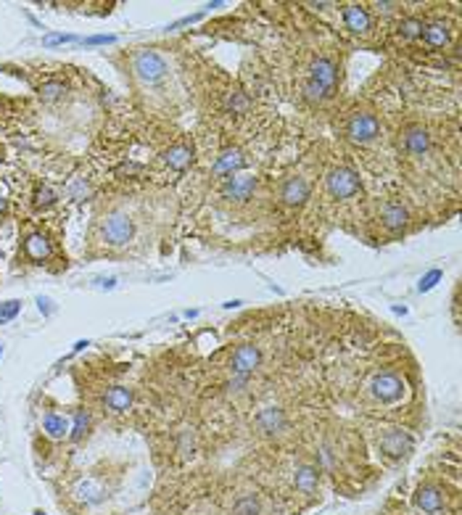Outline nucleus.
I'll return each mask as SVG.
<instances>
[{
  "mask_svg": "<svg viewBox=\"0 0 462 515\" xmlns=\"http://www.w3.org/2000/svg\"><path fill=\"white\" fill-rule=\"evenodd\" d=\"M132 233H135L132 220H130L124 211L108 214L101 225V238L106 246H117V249H119V246H127V243L132 240Z\"/></svg>",
  "mask_w": 462,
  "mask_h": 515,
  "instance_id": "1",
  "label": "nucleus"
},
{
  "mask_svg": "<svg viewBox=\"0 0 462 515\" xmlns=\"http://www.w3.org/2000/svg\"><path fill=\"white\" fill-rule=\"evenodd\" d=\"M370 394L380 404H394L404 396V380L396 373H378L370 380Z\"/></svg>",
  "mask_w": 462,
  "mask_h": 515,
  "instance_id": "2",
  "label": "nucleus"
},
{
  "mask_svg": "<svg viewBox=\"0 0 462 515\" xmlns=\"http://www.w3.org/2000/svg\"><path fill=\"white\" fill-rule=\"evenodd\" d=\"M325 185L333 198H351V196L360 193V177L349 167H336V170L327 172Z\"/></svg>",
  "mask_w": 462,
  "mask_h": 515,
  "instance_id": "3",
  "label": "nucleus"
},
{
  "mask_svg": "<svg viewBox=\"0 0 462 515\" xmlns=\"http://www.w3.org/2000/svg\"><path fill=\"white\" fill-rule=\"evenodd\" d=\"M378 133H380V122L373 114H367V111H357L351 119L346 122V135H349L351 143L365 146V143L376 140Z\"/></svg>",
  "mask_w": 462,
  "mask_h": 515,
  "instance_id": "4",
  "label": "nucleus"
},
{
  "mask_svg": "<svg viewBox=\"0 0 462 515\" xmlns=\"http://www.w3.org/2000/svg\"><path fill=\"white\" fill-rule=\"evenodd\" d=\"M132 69L143 82H159L167 74V61L156 51H137L132 58Z\"/></svg>",
  "mask_w": 462,
  "mask_h": 515,
  "instance_id": "5",
  "label": "nucleus"
},
{
  "mask_svg": "<svg viewBox=\"0 0 462 515\" xmlns=\"http://www.w3.org/2000/svg\"><path fill=\"white\" fill-rule=\"evenodd\" d=\"M412 446H415V439H412L404 428H391L380 436V449H383V455L391 457V460L407 457L412 452Z\"/></svg>",
  "mask_w": 462,
  "mask_h": 515,
  "instance_id": "6",
  "label": "nucleus"
},
{
  "mask_svg": "<svg viewBox=\"0 0 462 515\" xmlns=\"http://www.w3.org/2000/svg\"><path fill=\"white\" fill-rule=\"evenodd\" d=\"M259 362H262V352H259V346H254V343H243V346H238V349L233 352V357H230V367H233L235 376L249 378L259 367Z\"/></svg>",
  "mask_w": 462,
  "mask_h": 515,
  "instance_id": "7",
  "label": "nucleus"
},
{
  "mask_svg": "<svg viewBox=\"0 0 462 515\" xmlns=\"http://www.w3.org/2000/svg\"><path fill=\"white\" fill-rule=\"evenodd\" d=\"M309 80L317 82L320 87H325L327 93H333V90H336V80H338V67H336V61L327 58V56H317V58L312 61V67H309Z\"/></svg>",
  "mask_w": 462,
  "mask_h": 515,
  "instance_id": "8",
  "label": "nucleus"
},
{
  "mask_svg": "<svg viewBox=\"0 0 462 515\" xmlns=\"http://www.w3.org/2000/svg\"><path fill=\"white\" fill-rule=\"evenodd\" d=\"M254 190H257V177H254V174H233V177H227V183H224L222 196L227 201L243 204V201L251 198Z\"/></svg>",
  "mask_w": 462,
  "mask_h": 515,
  "instance_id": "9",
  "label": "nucleus"
},
{
  "mask_svg": "<svg viewBox=\"0 0 462 515\" xmlns=\"http://www.w3.org/2000/svg\"><path fill=\"white\" fill-rule=\"evenodd\" d=\"M343 24L354 34H367L373 30V14L365 5H346L343 8Z\"/></svg>",
  "mask_w": 462,
  "mask_h": 515,
  "instance_id": "10",
  "label": "nucleus"
},
{
  "mask_svg": "<svg viewBox=\"0 0 462 515\" xmlns=\"http://www.w3.org/2000/svg\"><path fill=\"white\" fill-rule=\"evenodd\" d=\"M420 40H423L426 48H444V45H449V40H452L449 24H446V21H430V24H423Z\"/></svg>",
  "mask_w": 462,
  "mask_h": 515,
  "instance_id": "11",
  "label": "nucleus"
},
{
  "mask_svg": "<svg viewBox=\"0 0 462 515\" xmlns=\"http://www.w3.org/2000/svg\"><path fill=\"white\" fill-rule=\"evenodd\" d=\"M280 198H283V204L286 206H301L307 204L309 198V183L304 180V177H291L286 185H283V190H280Z\"/></svg>",
  "mask_w": 462,
  "mask_h": 515,
  "instance_id": "12",
  "label": "nucleus"
},
{
  "mask_svg": "<svg viewBox=\"0 0 462 515\" xmlns=\"http://www.w3.org/2000/svg\"><path fill=\"white\" fill-rule=\"evenodd\" d=\"M415 505L428 515H436L441 507H444V494L439 486H420L417 494H415Z\"/></svg>",
  "mask_w": 462,
  "mask_h": 515,
  "instance_id": "13",
  "label": "nucleus"
},
{
  "mask_svg": "<svg viewBox=\"0 0 462 515\" xmlns=\"http://www.w3.org/2000/svg\"><path fill=\"white\" fill-rule=\"evenodd\" d=\"M240 167H243V154L238 148H227V151L217 156V161L211 167V174L214 177H233V172H238Z\"/></svg>",
  "mask_w": 462,
  "mask_h": 515,
  "instance_id": "14",
  "label": "nucleus"
},
{
  "mask_svg": "<svg viewBox=\"0 0 462 515\" xmlns=\"http://www.w3.org/2000/svg\"><path fill=\"white\" fill-rule=\"evenodd\" d=\"M74 497L80 499V502H85V505H95V502H101L106 497V489L101 486V481L80 479L74 483Z\"/></svg>",
  "mask_w": 462,
  "mask_h": 515,
  "instance_id": "15",
  "label": "nucleus"
},
{
  "mask_svg": "<svg viewBox=\"0 0 462 515\" xmlns=\"http://www.w3.org/2000/svg\"><path fill=\"white\" fill-rule=\"evenodd\" d=\"M430 148V135L428 130H423V127H410L407 133H404V151L412 156H423L428 154Z\"/></svg>",
  "mask_w": 462,
  "mask_h": 515,
  "instance_id": "16",
  "label": "nucleus"
},
{
  "mask_svg": "<svg viewBox=\"0 0 462 515\" xmlns=\"http://www.w3.org/2000/svg\"><path fill=\"white\" fill-rule=\"evenodd\" d=\"M24 254L32 259V262H37V264H43L45 259L51 257V240L45 238L43 233L27 236V240H24Z\"/></svg>",
  "mask_w": 462,
  "mask_h": 515,
  "instance_id": "17",
  "label": "nucleus"
},
{
  "mask_svg": "<svg viewBox=\"0 0 462 515\" xmlns=\"http://www.w3.org/2000/svg\"><path fill=\"white\" fill-rule=\"evenodd\" d=\"M190 161H193V148L188 143H177V146H172L170 151H164V164L170 170H185Z\"/></svg>",
  "mask_w": 462,
  "mask_h": 515,
  "instance_id": "18",
  "label": "nucleus"
},
{
  "mask_svg": "<svg viewBox=\"0 0 462 515\" xmlns=\"http://www.w3.org/2000/svg\"><path fill=\"white\" fill-rule=\"evenodd\" d=\"M380 217H383V225L396 233V230H404V225H407V220H410V211H407L402 204H386Z\"/></svg>",
  "mask_w": 462,
  "mask_h": 515,
  "instance_id": "19",
  "label": "nucleus"
},
{
  "mask_svg": "<svg viewBox=\"0 0 462 515\" xmlns=\"http://www.w3.org/2000/svg\"><path fill=\"white\" fill-rule=\"evenodd\" d=\"M43 431H45V436H48V439L58 442V439L69 436V420L64 417V415L45 412V417H43Z\"/></svg>",
  "mask_w": 462,
  "mask_h": 515,
  "instance_id": "20",
  "label": "nucleus"
},
{
  "mask_svg": "<svg viewBox=\"0 0 462 515\" xmlns=\"http://www.w3.org/2000/svg\"><path fill=\"white\" fill-rule=\"evenodd\" d=\"M257 426L264 433H277V431L286 426V415H283V410H277V407H267V410H262L257 415Z\"/></svg>",
  "mask_w": 462,
  "mask_h": 515,
  "instance_id": "21",
  "label": "nucleus"
},
{
  "mask_svg": "<svg viewBox=\"0 0 462 515\" xmlns=\"http://www.w3.org/2000/svg\"><path fill=\"white\" fill-rule=\"evenodd\" d=\"M130 404H132V391H130V389H124V386H114V389L106 391V407H108L111 412L130 410Z\"/></svg>",
  "mask_w": 462,
  "mask_h": 515,
  "instance_id": "22",
  "label": "nucleus"
},
{
  "mask_svg": "<svg viewBox=\"0 0 462 515\" xmlns=\"http://www.w3.org/2000/svg\"><path fill=\"white\" fill-rule=\"evenodd\" d=\"M296 489L299 492H304V494H312L314 489H317V483H320V473H317V468H312V465H301L299 470H296Z\"/></svg>",
  "mask_w": 462,
  "mask_h": 515,
  "instance_id": "23",
  "label": "nucleus"
},
{
  "mask_svg": "<svg viewBox=\"0 0 462 515\" xmlns=\"http://www.w3.org/2000/svg\"><path fill=\"white\" fill-rule=\"evenodd\" d=\"M87 428H90V415H87L85 410H77V415H74V423L69 426V436H71V442H82L85 439Z\"/></svg>",
  "mask_w": 462,
  "mask_h": 515,
  "instance_id": "24",
  "label": "nucleus"
},
{
  "mask_svg": "<svg viewBox=\"0 0 462 515\" xmlns=\"http://www.w3.org/2000/svg\"><path fill=\"white\" fill-rule=\"evenodd\" d=\"M396 32H399V37H404V40H415V37H420V32H423V21L415 16L402 19L399 27H396Z\"/></svg>",
  "mask_w": 462,
  "mask_h": 515,
  "instance_id": "25",
  "label": "nucleus"
},
{
  "mask_svg": "<svg viewBox=\"0 0 462 515\" xmlns=\"http://www.w3.org/2000/svg\"><path fill=\"white\" fill-rule=\"evenodd\" d=\"M64 93H67V85H64V82H58V80H51V82H45V85L40 87V98H43L45 103L61 98Z\"/></svg>",
  "mask_w": 462,
  "mask_h": 515,
  "instance_id": "26",
  "label": "nucleus"
},
{
  "mask_svg": "<svg viewBox=\"0 0 462 515\" xmlns=\"http://www.w3.org/2000/svg\"><path fill=\"white\" fill-rule=\"evenodd\" d=\"M19 312H21V301H19V299H11V301H3V304H0V325L11 323V320L16 317Z\"/></svg>",
  "mask_w": 462,
  "mask_h": 515,
  "instance_id": "27",
  "label": "nucleus"
},
{
  "mask_svg": "<svg viewBox=\"0 0 462 515\" xmlns=\"http://www.w3.org/2000/svg\"><path fill=\"white\" fill-rule=\"evenodd\" d=\"M304 95H307V101L320 103V101H325V98H330L333 93H327L325 87H320L317 82H312V80H309L307 85H304Z\"/></svg>",
  "mask_w": 462,
  "mask_h": 515,
  "instance_id": "28",
  "label": "nucleus"
},
{
  "mask_svg": "<svg viewBox=\"0 0 462 515\" xmlns=\"http://www.w3.org/2000/svg\"><path fill=\"white\" fill-rule=\"evenodd\" d=\"M444 277V273L441 270H430V273H426L423 277H420V283H417V291L420 293H428L430 288H436V283Z\"/></svg>",
  "mask_w": 462,
  "mask_h": 515,
  "instance_id": "29",
  "label": "nucleus"
},
{
  "mask_svg": "<svg viewBox=\"0 0 462 515\" xmlns=\"http://www.w3.org/2000/svg\"><path fill=\"white\" fill-rule=\"evenodd\" d=\"M34 204L40 206V209L56 204V193L48 185H37V190H34Z\"/></svg>",
  "mask_w": 462,
  "mask_h": 515,
  "instance_id": "30",
  "label": "nucleus"
},
{
  "mask_svg": "<svg viewBox=\"0 0 462 515\" xmlns=\"http://www.w3.org/2000/svg\"><path fill=\"white\" fill-rule=\"evenodd\" d=\"M233 515H259V505H257V499L254 497H243L233 507Z\"/></svg>",
  "mask_w": 462,
  "mask_h": 515,
  "instance_id": "31",
  "label": "nucleus"
},
{
  "mask_svg": "<svg viewBox=\"0 0 462 515\" xmlns=\"http://www.w3.org/2000/svg\"><path fill=\"white\" fill-rule=\"evenodd\" d=\"M227 106H230L233 114H238V111H246V108H249V98H246L243 93H233V98H230Z\"/></svg>",
  "mask_w": 462,
  "mask_h": 515,
  "instance_id": "32",
  "label": "nucleus"
},
{
  "mask_svg": "<svg viewBox=\"0 0 462 515\" xmlns=\"http://www.w3.org/2000/svg\"><path fill=\"white\" fill-rule=\"evenodd\" d=\"M74 37L71 34H48L45 40H43V45L45 48H56V45H64V43H71Z\"/></svg>",
  "mask_w": 462,
  "mask_h": 515,
  "instance_id": "33",
  "label": "nucleus"
},
{
  "mask_svg": "<svg viewBox=\"0 0 462 515\" xmlns=\"http://www.w3.org/2000/svg\"><path fill=\"white\" fill-rule=\"evenodd\" d=\"M111 43H117L114 34H93L85 40V45H111Z\"/></svg>",
  "mask_w": 462,
  "mask_h": 515,
  "instance_id": "34",
  "label": "nucleus"
},
{
  "mask_svg": "<svg viewBox=\"0 0 462 515\" xmlns=\"http://www.w3.org/2000/svg\"><path fill=\"white\" fill-rule=\"evenodd\" d=\"M378 14H394L396 8H399V3H376Z\"/></svg>",
  "mask_w": 462,
  "mask_h": 515,
  "instance_id": "35",
  "label": "nucleus"
},
{
  "mask_svg": "<svg viewBox=\"0 0 462 515\" xmlns=\"http://www.w3.org/2000/svg\"><path fill=\"white\" fill-rule=\"evenodd\" d=\"M37 307H40V312H45V314H51V312H53L51 299H45V296H40V299H37Z\"/></svg>",
  "mask_w": 462,
  "mask_h": 515,
  "instance_id": "36",
  "label": "nucleus"
},
{
  "mask_svg": "<svg viewBox=\"0 0 462 515\" xmlns=\"http://www.w3.org/2000/svg\"><path fill=\"white\" fill-rule=\"evenodd\" d=\"M101 288H117V277H106V280H101Z\"/></svg>",
  "mask_w": 462,
  "mask_h": 515,
  "instance_id": "37",
  "label": "nucleus"
},
{
  "mask_svg": "<svg viewBox=\"0 0 462 515\" xmlns=\"http://www.w3.org/2000/svg\"><path fill=\"white\" fill-rule=\"evenodd\" d=\"M309 8H317V11H323V8H327L330 3H307Z\"/></svg>",
  "mask_w": 462,
  "mask_h": 515,
  "instance_id": "38",
  "label": "nucleus"
},
{
  "mask_svg": "<svg viewBox=\"0 0 462 515\" xmlns=\"http://www.w3.org/2000/svg\"><path fill=\"white\" fill-rule=\"evenodd\" d=\"M224 307H227V309H235V307H240V301H238V299H235V301H227Z\"/></svg>",
  "mask_w": 462,
  "mask_h": 515,
  "instance_id": "39",
  "label": "nucleus"
},
{
  "mask_svg": "<svg viewBox=\"0 0 462 515\" xmlns=\"http://www.w3.org/2000/svg\"><path fill=\"white\" fill-rule=\"evenodd\" d=\"M85 346H87V341H77L74 343V352H80V349H85Z\"/></svg>",
  "mask_w": 462,
  "mask_h": 515,
  "instance_id": "40",
  "label": "nucleus"
},
{
  "mask_svg": "<svg viewBox=\"0 0 462 515\" xmlns=\"http://www.w3.org/2000/svg\"><path fill=\"white\" fill-rule=\"evenodd\" d=\"M5 206H8V204H5V198H3V190H0V211H5Z\"/></svg>",
  "mask_w": 462,
  "mask_h": 515,
  "instance_id": "41",
  "label": "nucleus"
},
{
  "mask_svg": "<svg viewBox=\"0 0 462 515\" xmlns=\"http://www.w3.org/2000/svg\"><path fill=\"white\" fill-rule=\"evenodd\" d=\"M32 515H45V513H43V510H34V513Z\"/></svg>",
  "mask_w": 462,
  "mask_h": 515,
  "instance_id": "42",
  "label": "nucleus"
},
{
  "mask_svg": "<svg viewBox=\"0 0 462 515\" xmlns=\"http://www.w3.org/2000/svg\"><path fill=\"white\" fill-rule=\"evenodd\" d=\"M0 354H3V343H0Z\"/></svg>",
  "mask_w": 462,
  "mask_h": 515,
  "instance_id": "43",
  "label": "nucleus"
}]
</instances>
